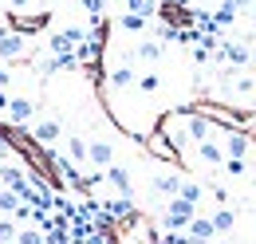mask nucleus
Masks as SVG:
<instances>
[{
	"label": "nucleus",
	"mask_w": 256,
	"mask_h": 244,
	"mask_svg": "<svg viewBox=\"0 0 256 244\" xmlns=\"http://www.w3.org/2000/svg\"><path fill=\"white\" fill-rule=\"evenodd\" d=\"M193 216H197V205L182 201V197H170L166 201V213H162V228L166 232H186Z\"/></svg>",
	"instance_id": "f257e3e1"
},
{
	"label": "nucleus",
	"mask_w": 256,
	"mask_h": 244,
	"mask_svg": "<svg viewBox=\"0 0 256 244\" xmlns=\"http://www.w3.org/2000/svg\"><path fill=\"white\" fill-rule=\"evenodd\" d=\"M24 36L20 32H12V28H0V60H20L24 56Z\"/></svg>",
	"instance_id": "f03ea898"
},
{
	"label": "nucleus",
	"mask_w": 256,
	"mask_h": 244,
	"mask_svg": "<svg viewBox=\"0 0 256 244\" xmlns=\"http://www.w3.org/2000/svg\"><path fill=\"white\" fill-rule=\"evenodd\" d=\"M4 114H8V122L24 126V122H32V118H36V102H32V98H20V94H16V98H8V110H4Z\"/></svg>",
	"instance_id": "7ed1b4c3"
},
{
	"label": "nucleus",
	"mask_w": 256,
	"mask_h": 244,
	"mask_svg": "<svg viewBox=\"0 0 256 244\" xmlns=\"http://www.w3.org/2000/svg\"><path fill=\"white\" fill-rule=\"evenodd\" d=\"M87 162H95L98 170H110V166H114V146H110V142H102V138L87 142Z\"/></svg>",
	"instance_id": "20e7f679"
},
{
	"label": "nucleus",
	"mask_w": 256,
	"mask_h": 244,
	"mask_svg": "<svg viewBox=\"0 0 256 244\" xmlns=\"http://www.w3.org/2000/svg\"><path fill=\"white\" fill-rule=\"evenodd\" d=\"M186 236H193V240H217V232H213V220L209 216H193L190 220V228H186Z\"/></svg>",
	"instance_id": "39448f33"
},
{
	"label": "nucleus",
	"mask_w": 256,
	"mask_h": 244,
	"mask_svg": "<svg viewBox=\"0 0 256 244\" xmlns=\"http://www.w3.org/2000/svg\"><path fill=\"white\" fill-rule=\"evenodd\" d=\"M32 138L40 142V146H52V142L60 138V122H56V118H44V122H36Z\"/></svg>",
	"instance_id": "423d86ee"
},
{
	"label": "nucleus",
	"mask_w": 256,
	"mask_h": 244,
	"mask_svg": "<svg viewBox=\"0 0 256 244\" xmlns=\"http://www.w3.org/2000/svg\"><path fill=\"white\" fill-rule=\"evenodd\" d=\"M102 178L114 185V189H118L122 197H130V189H134V185H130V174L122 170V166H110V170H102Z\"/></svg>",
	"instance_id": "0eeeda50"
},
{
	"label": "nucleus",
	"mask_w": 256,
	"mask_h": 244,
	"mask_svg": "<svg viewBox=\"0 0 256 244\" xmlns=\"http://www.w3.org/2000/svg\"><path fill=\"white\" fill-rule=\"evenodd\" d=\"M197 158H201L205 166H224V150L217 142H197Z\"/></svg>",
	"instance_id": "6e6552de"
},
{
	"label": "nucleus",
	"mask_w": 256,
	"mask_h": 244,
	"mask_svg": "<svg viewBox=\"0 0 256 244\" xmlns=\"http://www.w3.org/2000/svg\"><path fill=\"white\" fill-rule=\"evenodd\" d=\"M178 189H182L178 174H158L154 178V193H162V197H178Z\"/></svg>",
	"instance_id": "1a4fd4ad"
},
{
	"label": "nucleus",
	"mask_w": 256,
	"mask_h": 244,
	"mask_svg": "<svg viewBox=\"0 0 256 244\" xmlns=\"http://www.w3.org/2000/svg\"><path fill=\"white\" fill-rule=\"evenodd\" d=\"M209 220H213V232H217V236H221V232H232V228H236V213H232L228 205H224V209H217V213L209 216Z\"/></svg>",
	"instance_id": "9d476101"
},
{
	"label": "nucleus",
	"mask_w": 256,
	"mask_h": 244,
	"mask_svg": "<svg viewBox=\"0 0 256 244\" xmlns=\"http://www.w3.org/2000/svg\"><path fill=\"white\" fill-rule=\"evenodd\" d=\"M102 216H110V220H122V216H134V205H130V197H118V201H106V205H102Z\"/></svg>",
	"instance_id": "9b49d317"
},
{
	"label": "nucleus",
	"mask_w": 256,
	"mask_h": 244,
	"mask_svg": "<svg viewBox=\"0 0 256 244\" xmlns=\"http://www.w3.org/2000/svg\"><path fill=\"white\" fill-rule=\"evenodd\" d=\"M221 60H228V63H240V67H244V63L252 60V52H248L244 44H221Z\"/></svg>",
	"instance_id": "f8f14e48"
},
{
	"label": "nucleus",
	"mask_w": 256,
	"mask_h": 244,
	"mask_svg": "<svg viewBox=\"0 0 256 244\" xmlns=\"http://www.w3.org/2000/svg\"><path fill=\"white\" fill-rule=\"evenodd\" d=\"M186 134H190V142H209V118H205V114H193L190 126H186Z\"/></svg>",
	"instance_id": "ddd939ff"
},
{
	"label": "nucleus",
	"mask_w": 256,
	"mask_h": 244,
	"mask_svg": "<svg viewBox=\"0 0 256 244\" xmlns=\"http://www.w3.org/2000/svg\"><path fill=\"white\" fill-rule=\"evenodd\" d=\"M244 154H248V138L240 130H232L228 142H224V158H244Z\"/></svg>",
	"instance_id": "4468645a"
},
{
	"label": "nucleus",
	"mask_w": 256,
	"mask_h": 244,
	"mask_svg": "<svg viewBox=\"0 0 256 244\" xmlns=\"http://www.w3.org/2000/svg\"><path fill=\"white\" fill-rule=\"evenodd\" d=\"M130 83H138L130 63H122V67H114V71H110V87H114V91H122V87H130Z\"/></svg>",
	"instance_id": "2eb2a0df"
},
{
	"label": "nucleus",
	"mask_w": 256,
	"mask_h": 244,
	"mask_svg": "<svg viewBox=\"0 0 256 244\" xmlns=\"http://www.w3.org/2000/svg\"><path fill=\"white\" fill-rule=\"evenodd\" d=\"M134 56H138L142 63H154V60H162V44L158 40H142V44L134 48Z\"/></svg>",
	"instance_id": "dca6fc26"
},
{
	"label": "nucleus",
	"mask_w": 256,
	"mask_h": 244,
	"mask_svg": "<svg viewBox=\"0 0 256 244\" xmlns=\"http://www.w3.org/2000/svg\"><path fill=\"white\" fill-rule=\"evenodd\" d=\"M98 48H102V44H98L95 36H87V40H83V44L75 48V60H79V63H91V60L98 56Z\"/></svg>",
	"instance_id": "f3484780"
},
{
	"label": "nucleus",
	"mask_w": 256,
	"mask_h": 244,
	"mask_svg": "<svg viewBox=\"0 0 256 244\" xmlns=\"http://www.w3.org/2000/svg\"><path fill=\"white\" fill-rule=\"evenodd\" d=\"M20 205H24V201H20L12 189H0V213H4V216H16V209H20Z\"/></svg>",
	"instance_id": "a211bd4d"
},
{
	"label": "nucleus",
	"mask_w": 256,
	"mask_h": 244,
	"mask_svg": "<svg viewBox=\"0 0 256 244\" xmlns=\"http://www.w3.org/2000/svg\"><path fill=\"white\" fill-rule=\"evenodd\" d=\"M16 244H48V232L36 224V228H20L16 232Z\"/></svg>",
	"instance_id": "6ab92c4d"
},
{
	"label": "nucleus",
	"mask_w": 256,
	"mask_h": 244,
	"mask_svg": "<svg viewBox=\"0 0 256 244\" xmlns=\"http://www.w3.org/2000/svg\"><path fill=\"white\" fill-rule=\"evenodd\" d=\"M213 20H217V28H228V24L236 20V4H232V0H224L221 8L213 12Z\"/></svg>",
	"instance_id": "aec40b11"
},
{
	"label": "nucleus",
	"mask_w": 256,
	"mask_h": 244,
	"mask_svg": "<svg viewBox=\"0 0 256 244\" xmlns=\"http://www.w3.org/2000/svg\"><path fill=\"white\" fill-rule=\"evenodd\" d=\"M178 197H182V201H190V205H197V201L205 197V189H201L197 182H182V189H178Z\"/></svg>",
	"instance_id": "412c9836"
},
{
	"label": "nucleus",
	"mask_w": 256,
	"mask_h": 244,
	"mask_svg": "<svg viewBox=\"0 0 256 244\" xmlns=\"http://www.w3.org/2000/svg\"><path fill=\"white\" fill-rule=\"evenodd\" d=\"M126 12H134V16H146V20H150V16L158 12V4H154V0H126Z\"/></svg>",
	"instance_id": "4be33fe9"
},
{
	"label": "nucleus",
	"mask_w": 256,
	"mask_h": 244,
	"mask_svg": "<svg viewBox=\"0 0 256 244\" xmlns=\"http://www.w3.org/2000/svg\"><path fill=\"white\" fill-rule=\"evenodd\" d=\"M16 232H20V224L12 216H0V244H16Z\"/></svg>",
	"instance_id": "5701e85b"
},
{
	"label": "nucleus",
	"mask_w": 256,
	"mask_h": 244,
	"mask_svg": "<svg viewBox=\"0 0 256 244\" xmlns=\"http://www.w3.org/2000/svg\"><path fill=\"white\" fill-rule=\"evenodd\" d=\"M67 158L71 162H87V142L83 138H67Z\"/></svg>",
	"instance_id": "b1692460"
},
{
	"label": "nucleus",
	"mask_w": 256,
	"mask_h": 244,
	"mask_svg": "<svg viewBox=\"0 0 256 244\" xmlns=\"http://www.w3.org/2000/svg\"><path fill=\"white\" fill-rule=\"evenodd\" d=\"M118 24H122L126 32H142V28H146V16H134V12H126V16L118 20Z\"/></svg>",
	"instance_id": "393cba45"
},
{
	"label": "nucleus",
	"mask_w": 256,
	"mask_h": 244,
	"mask_svg": "<svg viewBox=\"0 0 256 244\" xmlns=\"http://www.w3.org/2000/svg\"><path fill=\"white\" fill-rule=\"evenodd\" d=\"M162 87V79L158 75H138V91H146V94H154Z\"/></svg>",
	"instance_id": "a878e982"
},
{
	"label": "nucleus",
	"mask_w": 256,
	"mask_h": 244,
	"mask_svg": "<svg viewBox=\"0 0 256 244\" xmlns=\"http://www.w3.org/2000/svg\"><path fill=\"white\" fill-rule=\"evenodd\" d=\"M224 174L228 178H240L244 174V158H224Z\"/></svg>",
	"instance_id": "bb28decb"
},
{
	"label": "nucleus",
	"mask_w": 256,
	"mask_h": 244,
	"mask_svg": "<svg viewBox=\"0 0 256 244\" xmlns=\"http://www.w3.org/2000/svg\"><path fill=\"white\" fill-rule=\"evenodd\" d=\"M209 193H213V201H217L221 209H224V205H228V193H224L221 185H209Z\"/></svg>",
	"instance_id": "cd10ccee"
},
{
	"label": "nucleus",
	"mask_w": 256,
	"mask_h": 244,
	"mask_svg": "<svg viewBox=\"0 0 256 244\" xmlns=\"http://www.w3.org/2000/svg\"><path fill=\"white\" fill-rule=\"evenodd\" d=\"M102 4H106V0H83V8H87L91 16H102Z\"/></svg>",
	"instance_id": "c85d7f7f"
},
{
	"label": "nucleus",
	"mask_w": 256,
	"mask_h": 244,
	"mask_svg": "<svg viewBox=\"0 0 256 244\" xmlns=\"http://www.w3.org/2000/svg\"><path fill=\"white\" fill-rule=\"evenodd\" d=\"M209 56H213V48H201V44L193 48V60H197V63H205V60H209Z\"/></svg>",
	"instance_id": "c756f323"
},
{
	"label": "nucleus",
	"mask_w": 256,
	"mask_h": 244,
	"mask_svg": "<svg viewBox=\"0 0 256 244\" xmlns=\"http://www.w3.org/2000/svg\"><path fill=\"white\" fill-rule=\"evenodd\" d=\"M8 83H12V71H8V67H0V91H4Z\"/></svg>",
	"instance_id": "7c9ffc66"
},
{
	"label": "nucleus",
	"mask_w": 256,
	"mask_h": 244,
	"mask_svg": "<svg viewBox=\"0 0 256 244\" xmlns=\"http://www.w3.org/2000/svg\"><path fill=\"white\" fill-rule=\"evenodd\" d=\"M8 4H12V8H28L32 0H8Z\"/></svg>",
	"instance_id": "2f4dec72"
},
{
	"label": "nucleus",
	"mask_w": 256,
	"mask_h": 244,
	"mask_svg": "<svg viewBox=\"0 0 256 244\" xmlns=\"http://www.w3.org/2000/svg\"><path fill=\"white\" fill-rule=\"evenodd\" d=\"M0 110H8V94L0 91Z\"/></svg>",
	"instance_id": "473e14b6"
},
{
	"label": "nucleus",
	"mask_w": 256,
	"mask_h": 244,
	"mask_svg": "<svg viewBox=\"0 0 256 244\" xmlns=\"http://www.w3.org/2000/svg\"><path fill=\"white\" fill-rule=\"evenodd\" d=\"M190 244H209V240H193V236H190Z\"/></svg>",
	"instance_id": "72a5a7b5"
},
{
	"label": "nucleus",
	"mask_w": 256,
	"mask_h": 244,
	"mask_svg": "<svg viewBox=\"0 0 256 244\" xmlns=\"http://www.w3.org/2000/svg\"><path fill=\"white\" fill-rule=\"evenodd\" d=\"M213 244H232V240H224V236H221V240H213Z\"/></svg>",
	"instance_id": "f704fd0d"
}]
</instances>
